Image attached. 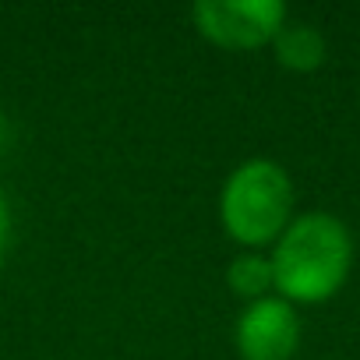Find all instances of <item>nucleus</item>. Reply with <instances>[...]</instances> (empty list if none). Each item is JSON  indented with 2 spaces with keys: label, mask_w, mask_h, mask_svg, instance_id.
I'll return each instance as SVG.
<instances>
[{
  "label": "nucleus",
  "mask_w": 360,
  "mask_h": 360,
  "mask_svg": "<svg viewBox=\"0 0 360 360\" xmlns=\"http://www.w3.org/2000/svg\"><path fill=\"white\" fill-rule=\"evenodd\" d=\"M8 240H11V205H8L4 191H0V262L8 255Z\"/></svg>",
  "instance_id": "0eeeda50"
},
{
  "label": "nucleus",
  "mask_w": 360,
  "mask_h": 360,
  "mask_svg": "<svg viewBox=\"0 0 360 360\" xmlns=\"http://www.w3.org/2000/svg\"><path fill=\"white\" fill-rule=\"evenodd\" d=\"M272 53H276L279 68L297 71V75H311L325 64L328 43H325L321 29H314L307 22H286L279 29V36L272 39Z\"/></svg>",
  "instance_id": "39448f33"
},
{
  "label": "nucleus",
  "mask_w": 360,
  "mask_h": 360,
  "mask_svg": "<svg viewBox=\"0 0 360 360\" xmlns=\"http://www.w3.org/2000/svg\"><path fill=\"white\" fill-rule=\"evenodd\" d=\"M226 283H230V290H233L237 297H244L248 304H251V300H262V297H272L276 276H272L269 255H258V251L237 255V258L226 265Z\"/></svg>",
  "instance_id": "423d86ee"
},
{
  "label": "nucleus",
  "mask_w": 360,
  "mask_h": 360,
  "mask_svg": "<svg viewBox=\"0 0 360 360\" xmlns=\"http://www.w3.org/2000/svg\"><path fill=\"white\" fill-rule=\"evenodd\" d=\"M276 297L297 304L332 300L353 269V233L332 212H304L269 251Z\"/></svg>",
  "instance_id": "f257e3e1"
},
{
  "label": "nucleus",
  "mask_w": 360,
  "mask_h": 360,
  "mask_svg": "<svg viewBox=\"0 0 360 360\" xmlns=\"http://www.w3.org/2000/svg\"><path fill=\"white\" fill-rule=\"evenodd\" d=\"M300 314L283 297L251 300L237 318V353L240 360H293L300 349Z\"/></svg>",
  "instance_id": "20e7f679"
},
{
  "label": "nucleus",
  "mask_w": 360,
  "mask_h": 360,
  "mask_svg": "<svg viewBox=\"0 0 360 360\" xmlns=\"http://www.w3.org/2000/svg\"><path fill=\"white\" fill-rule=\"evenodd\" d=\"M293 223V180L283 162L255 155L230 169L219 191V226L248 251L276 244Z\"/></svg>",
  "instance_id": "f03ea898"
},
{
  "label": "nucleus",
  "mask_w": 360,
  "mask_h": 360,
  "mask_svg": "<svg viewBox=\"0 0 360 360\" xmlns=\"http://www.w3.org/2000/svg\"><path fill=\"white\" fill-rule=\"evenodd\" d=\"M191 22L212 46L244 53L272 46L290 15L283 0H198L191 8Z\"/></svg>",
  "instance_id": "7ed1b4c3"
}]
</instances>
